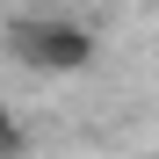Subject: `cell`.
<instances>
[{
	"instance_id": "6da1fadb",
	"label": "cell",
	"mask_w": 159,
	"mask_h": 159,
	"mask_svg": "<svg viewBox=\"0 0 159 159\" xmlns=\"http://www.w3.org/2000/svg\"><path fill=\"white\" fill-rule=\"evenodd\" d=\"M7 51L29 72H43V80H72V72H87L101 58V36H94V22H80V15H22L7 29Z\"/></svg>"
},
{
	"instance_id": "7a4b0ae2",
	"label": "cell",
	"mask_w": 159,
	"mask_h": 159,
	"mask_svg": "<svg viewBox=\"0 0 159 159\" xmlns=\"http://www.w3.org/2000/svg\"><path fill=\"white\" fill-rule=\"evenodd\" d=\"M22 152H29V130H22V116L0 101V159H22Z\"/></svg>"
}]
</instances>
